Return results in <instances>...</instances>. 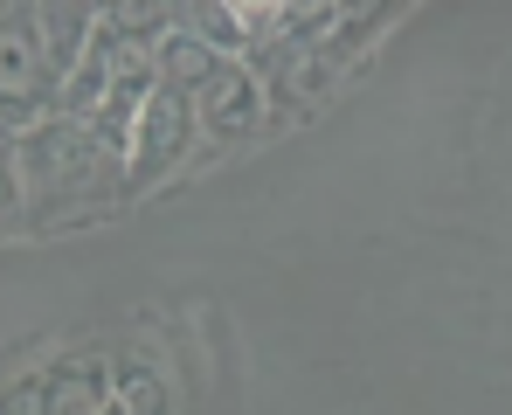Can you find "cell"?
<instances>
[{"instance_id":"7a4b0ae2","label":"cell","mask_w":512,"mask_h":415,"mask_svg":"<svg viewBox=\"0 0 512 415\" xmlns=\"http://www.w3.org/2000/svg\"><path fill=\"white\" fill-rule=\"evenodd\" d=\"M194 139H201V104L160 83V90L146 97L139 125H132V153H125V187H153V180H167L173 166L194 153Z\"/></svg>"},{"instance_id":"52a82bcc","label":"cell","mask_w":512,"mask_h":415,"mask_svg":"<svg viewBox=\"0 0 512 415\" xmlns=\"http://www.w3.org/2000/svg\"><path fill=\"white\" fill-rule=\"evenodd\" d=\"M118 415H173V388L160 367L118 360Z\"/></svg>"},{"instance_id":"5b68a950","label":"cell","mask_w":512,"mask_h":415,"mask_svg":"<svg viewBox=\"0 0 512 415\" xmlns=\"http://www.w3.org/2000/svg\"><path fill=\"white\" fill-rule=\"evenodd\" d=\"M35 21H42V63H49V90H56V104H63L70 77L84 70V56L97 49L104 14H97V7H84V0H56V7H35Z\"/></svg>"},{"instance_id":"277c9868","label":"cell","mask_w":512,"mask_h":415,"mask_svg":"<svg viewBox=\"0 0 512 415\" xmlns=\"http://www.w3.org/2000/svg\"><path fill=\"white\" fill-rule=\"evenodd\" d=\"M194 104H201V132L215 146H236V139H250L263 125V77L250 63H222V77L208 83Z\"/></svg>"},{"instance_id":"8992f818","label":"cell","mask_w":512,"mask_h":415,"mask_svg":"<svg viewBox=\"0 0 512 415\" xmlns=\"http://www.w3.org/2000/svg\"><path fill=\"white\" fill-rule=\"evenodd\" d=\"M222 63H229V56H222V49H208V42H201L194 28H180V21L160 35V83L180 90V97H201L208 83L222 77Z\"/></svg>"},{"instance_id":"3957f363","label":"cell","mask_w":512,"mask_h":415,"mask_svg":"<svg viewBox=\"0 0 512 415\" xmlns=\"http://www.w3.org/2000/svg\"><path fill=\"white\" fill-rule=\"evenodd\" d=\"M35 409H42V415H118V374H111V353H104V346L56 353V360L35 374Z\"/></svg>"},{"instance_id":"6da1fadb","label":"cell","mask_w":512,"mask_h":415,"mask_svg":"<svg viewBox=\"0 0 512 415\" xmlns=\"http://www.w3.org/2000/svg\"><path fill=\"white\" fill-rule=\"evenodd\" d=\"M14 153H21V180H28V194L49 201L42 215H63V194H77V187H90V194L104 201V194L125 180V153H111L84 118H63V111H56L35 139H21Z\"/></svg>"}]
</instances>
